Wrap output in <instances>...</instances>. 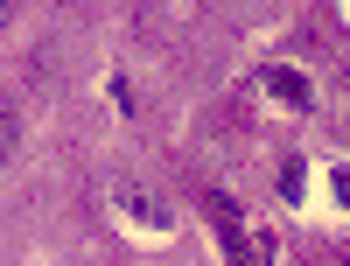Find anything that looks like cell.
<instances>
[{"instance_id":"1","label":"cell","mask_w":350,"mask_h":266,"mask_svg":"<svg viewBox=\"0 0 350 266\" xmlns=\"http://www.w3.org/2000/svg\"><path fill=\"white\" fill-rule=\"evenodd\" d=\"M120 203H126V217H133V224H154V231L168 224V211H161V196H148V189H120Z\"/></svg>"},{"instance_id":"2","label":"cell","mask_w":350,"mask_h":266,"mask_svg":"<svg viewBox=\"0 0 350 266\" xmlns=\"http://www.w3.org/2000/svg\"><path fill=\"white\" fill-rule=\"evenodd\" d=\"M267 84H273L287 105H315V92H308V77H301V70H267Z\"/></svg>"},{"instance_id":"3","label":"cell","mask_w":350,"mask_h":266,"mask_svg":"<svg viewBox=\"0 0 350 266\" xmlns=\"http://www.w3.org/2000/svg\"><path fill=\"white\" fill-rule=\"evenodd\" d=\"M8 147H14V105H8V92H0V161H8Z\"/></svg>"}]
</instances>
